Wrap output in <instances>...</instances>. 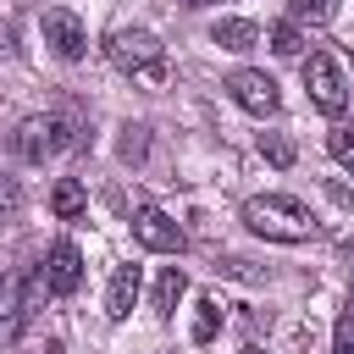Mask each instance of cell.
Returning <instances> with one entry per match:
<instances>
[{"mask_svg": "<svg viewBox=\"0 0 354 354\" xmlns=\"http://www.w3.org/2000/svg\"><path fill=\"white\" fill-rule=\"evenodd\" d=\"M243 221H249V232H260L271 243H310L321 232L315 210L304 199H293V194H254V199H243Z\"/></svg>", "mask_w": 354, "mask_h": 354, "instance_id": "1", "label": "cell"}, {"mask_svg": "<svg viewBox=\"0 0 354 354\" xmlns=\"http://www.w3.org/2000/svg\"><path fill=\"white\" fill-rule=\"evenodd\" d=\"M105 61L127 77H144V83H160L166 77V44L149 33V28H116L105 39Z\"/></svg>", "mask_w": 354, "mask_h": 354, "instance_id": "2", "label": "cell"}, {"mask_svg": "<svg viewBox=\"0 0 354 354\" xmlns=\"http://www.w3.org/2000/svg\"><path fill=\"white\" fill-rule=\"evenodd\" d=\"M72 138H77V122H72V111H44V116H22L17 122V133H11V149H17V160H44V155H61V149H72Z\"/></svg>", "mask_w": 354, "mask_h": 354, "instance_id": "3", "label": "cell"}, {"mask_svg": "<svg viewBox=\"0 0 354 354\" xmlns=\"http://www.w3.org/2000/svg\"><path fill=\"white\" fill-rule=\"evenodd\" d=\"M304 88H310V105L321 116H343L348 111V83H343V72H337V61L326 50L304 55Z\"/></svg>", "mask_w": 354, "mask_h": 354, "instance_id": "4", "label": "cell"}, {"mask_svg": "<svg viewBox=\"0 0 354 354\" xmlns=\"http://www.w3.org/2000/svg\"><path fill=\"white\" fill-rule=\"evenodd\" d=\"M227 94H232V105L249 111V116H277V105H282L277 77H266V72H254V66H238V72L227 77Z\"/></svg>", "mask_w": 354, "mask_h": 354, "instance_id": "5", "label": "cell"}, {"mask_svg": "<svg viewBox=\"0 0 354 354\" xmlns=\"http://www.w3.org/2000/svg\"><path fill=\"white\" fill-rule=\"evenodd\" d=\"M39 28H44L50 55H61V61H83V50H88V28H83L66 6H50V11L39 17Z\"/></svg>", "mask_w": 354, "mask_h": 354, "instance_id": "6", "label": "cell"}, {"mask_svg": "<svg viewBox=\"0 0 354 354\" xmlns=\"http://www.w3.org/2000/svg\"><path fill=\"white\" fill-rule=\"evenodd\" d=\"M133 238H138L144 249H155V254H177V249H183V227H177L160 205H138V210H133Z\"/></svg>", "mask_w": 354, "mask_h": 354, "instance_id": "7", "label": "cell"}, {"mask_svg": "<svg viewBox=\"0 0 354 354\" xmlns=\"http://www.w3.org/2000/svg\"><path fill=\"white\" fill-rule=\"evenodd\" d=\"M77 282H83V254H77V243H55L50 249V260H44V288L55 293V299H66V293H77Z\"/></svg>", "mask_w": 354, "mask_h": 354, "instance_id": "8", "label": "cell"}, {"mask_svg": "<svg viewBox=\"0 0 354 354\" xmlns=\"http://www.w3.org/2000/svg\"><path fill=\"white\" fill-rule=\"evenodd\" d=\"M138 282H144V271H138L133 260L111 271V288H105V315H111V321H127V315H133V304H138Z\"/></svg>", "mask_w": 354, "mask_h": 354, "instance_id": "9", "label": "cell"}, {"mask_svg": "<svg viewBox=\"0 0 354 354\" xmlns=\"http://www.w3.org/2000/svg\"><path fill=\"white\" fill-rule=\"evenodd\" d=\"M188 293V271L183 266H166L160 277H155V293H149V310H155V321H171V310H177V299Z\"/></svg>", "mask_w": 354, "mask_h": 354, "instance_id": "10", "label": "cell"}, {"mask_svg": "<svg viewBox=\"0 0 354 354\" xmlns=\"http://www.w3.org/2000/svg\"><path fill=\"white\" fill-rule=\"evenodd\" d=\"M210 44H221V50H254L260 28L249 17H221V22H210Z\"/></svg>", "mask_w": 354, "mask_h": 354, "instance_id": "11", "label": "cell"}, {"mask_svg": "<svg viewBox=\"0 0 354 354\" xmlns=\"http://www.w3.org/2000/svg\"><path fill=\"white\" fill-rule=\"evenodd\" d=\"M83 205H88V194H83V183H77V177H61V183L50 188V210H55L61 221H77V216H83Z\"/></svg>", "mask_w": 354, "mask_h": 354, "instance_id": "12", "label": "cell"}, {"mask_svg": "<svg viewBox=\"0 0 354 354\" xmlns=\"http://www.w3.org/2000/svg\"><path fill=\"white\" fill-rule=\"evenodd\" d=\"M266 39H271V50H277V55H288V61H293V55H304V33H299V22H293V17H288V22H271V28H266Z\"/></svg>", "mask_w": 354, "mask_h": 354, "instance_id": "13", "label": "cell"}, {"mask_svg": "<svg viewBox=\"0 0 354 354\" xmlns=\"http://www.w3.org/2000/svg\"><path fill=\"white\" fill-rule=\"evenodd\" d=\"M288 11H293V22H332V11H337V0H288Z\"/></svg>", "mask_w": 354, "mask_h": 354, "instance_id": "14", "label": "cell"}, {"mask_svg": "<svg viewBox=\"0 0 354 354\" xmlns=\"http://www.w3.org/2000/svg\"><path fill=\"white\" fill-rule=\"evenodd\" d=\"M221 326V304L216 299H199V315H194V343H210Z\"/></svg>", "mask_w": 354, "mask_h": 354, "instance_id": "15", "label": "cell"}, {"mask_svg": "<svg viewBox=\"0 0 354 354\" xmlns=\"http://www.w3.org/2000/svg\"><path fill=\"white\" fill-rule=\"evenodd\" d=\"M260 155H266L271 166H293V144H288L282 133H260Z\"/></svg>", "mask_w": 354, "mask_h": 354, "instance_id": "16", "label": "cell"}, {"mask_svg": "<svg viewBox=\"0 0 354 354\" xmlns=\"http://www.w3.org/2000/svg\"><path fill=\"white\" fill-rule=\"evenodd\" d=\"M326 149H332V160H337L343 171H354V133H348V127L326 133Z\"/></svg>", "mask_w": 354, "mask_h": 354, "instance_id": "17", "label": "cell"}, {"mask_svg": "<svg viewBox=\"0 0 354 354\" xmlns=\"http://www.w3.org/2000/svg\"><path fill=\"white\" fill-rule=\"evenodd\" d=\"M216 271H227V277H243V282H266V271H260V266H249V260H221Z\"/></svg>", "mask_w": 354, "mask_h": 354, "instance_id": "18", "label": "cell"}, {"mask_svg": "<svg viewBox=\"0 0 354 354\" xmlns=\"http://www.w3.org/2000/svg\"><path fill=\"white\" fill-rule=\"evenodd\" d=\"M332 354H354V315L337 321V332H332Z\"/></svg>", "mask_w": 354, "mask_h": 354, "instance_id": "19", "label": "cell"}, {"mask_svg": "<svg viewBox=\"0 0 354 354\" xmlns=\"http://www.w3.org/2000/svg\"><path fill=\"white\" fill-rule=\"evenodd\" d=\"M122 160H144V127H122Z\"/></svg>", "mask_w": 354, "mask_h": 354, "instance_id": "20", "label": "cell"}, {"mask_svg": "<svg viewBox=\"0 0 354 354\" xmlns=\"http://www.w3.org/2000/svg\"><path fill=\"white\" fill-rule=\"evenodd\" d=\"M337 254H343V260L354 266V238H343V243H337Z\"/></svg>", "mask_w": 354, "mask_h": 354, "instance_id": "21", "label": "cell"}, {"mask_svg": "<svg viewBox=\"0 0 354 354\" xmlns=\"http://www.w3.org/2000/svg\"><path fill=\"white\" fill-rule=\"evenodd\" d=\"M183 6H210V0H183Z\"/></svg>", "mask_w": 354, "mask_h": 354, "instance_id": "22", "label": "cell"}, {"mask_svg": "<svg viewBox=\"0 0 354 354\" xmlns=\"http://www.w3.org/2000/svg\"><path fill=\"white\" fill-rule=\"evenodd\" d=\"M348 315H354V288H348Z\"/></svg>", "mask_w": 354, "mask_h": 354, "instance_id": "23", "label": "cell"}, {"mask_svg": "<svg viewBox=\"0 0 354 354\" xmlns=\"http://www.w3.org/2000/svg\"><path fill=\"white\" fill-rule=\"evenodd\" d=\"M243 354H260V348H243Z\"/></svg>", "mask_w": 354, "mask_h": 354, "instance_id": "24", "label": "cell"}]
</instances>
